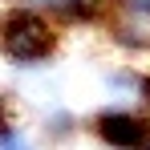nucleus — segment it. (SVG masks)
<instances>
[{
    "mask_svg": "<svg viewBox=\"0 0 150 150\" xmlns=\"http://www.w3.org/2000/svg\"><path fill=\"white\" fill-rule=\"evenodd\" d=\"M57 41H61V21L37 4H16L0 16V57L8 65L21 69L45 65L57 53Z\"/></svg>",
    "mask_w": 150,
    "mask_h": 150,
    "instance_id": "f257e3e1",
    "label": "nucleus"
},
{
    "mask_svg": "<svg viewBox=\"0 0 150 150\" xmlns=\"http://www.w3.org/2000/svg\"><path fill=\"white\" fill-rule=\"evenodd\" d=\"M89 134L105 150H142L150 142V118L114 105V110H101L89 118Z\"/></svg>",
    "mask_w": 150,
    "mask_h": 150,
    "instance_id": "f03ea898",
    "label": "nucleus"
},
{
    "mask_svg": "<svg viewBox=\"0 0 150 150\" xmlns=\"http://www.w3.org/2000/svg\"><path fill=\"white\" fill-rule=\"evenodd\" d=\"M77 118L73 114H65V110H57V114H49L45 118V138L49 142H69V138H77Z\"/></svg>",
    "mask_w": 150,
    "mask_h": 150,
    "instance_id": "7ed1b4c3",
    "label": "nucleus"
},
{
    "mask_svg": "<svg viewBox=\"0 0 150 150\" xmlns=\"http://www.w3.org/2000/svg\"><path fill=\"white\" fill-rule=\"evenodd\" d=\"M4 130H12V101L8 98H0V134Z\"/></svg>",
    "mask_w": 150,
    "mask_h": 150,
    "instance_id": "20e7f679",
    "label": "nucleus"
},
{
    "mask_svg": "<svg viewBox=\"0 0 150 150\" xmlns=\"http://www.w3.org/2000/svg\"><path fill=\"white\" fill-rule=\"evenodd\" d=\"M142 150H150V142H146V146H142Z\"/></svg>",
    "mask_w": 150,
    "mask_h": 150,
    "instance_id": "39448f33",
    "label": "nucleus"
}]
</instances>
